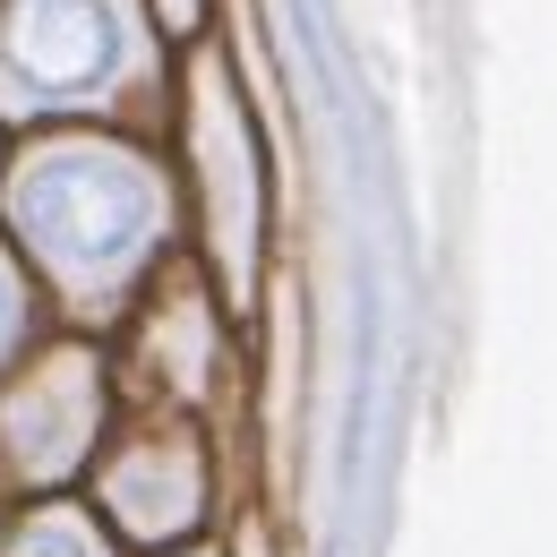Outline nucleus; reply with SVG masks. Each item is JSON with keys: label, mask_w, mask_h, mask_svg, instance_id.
<instances>
[{"label": "nucleus", "mask_w": 557, "mask_h": 557, "mask_svg": "<svg viewBox=\"0 0 557 557\" xmlns=\"http://www.w3.org/2000/svg\"><path fill=\"white\" fill-rule=\"evenodd\" d=\"M9 223L70 292H121L163 240V181L129 146H44L9 172Z\"/></svg>", "instance_id": "f257e3e1"}, {"label": "nucleus", "mask_w": 557, "mask_h": 557, "mask_svg": "<svg viewBox=\"0 0 557 557\" xmlns=\"http://www.w3.org/2000/svg\"><path fill=\"white\" fill-rule=\"evenodd\" d=\"M121 70H129L121 0H9V17H0V103L9 112L95 103Z\"/></svg>", "instance_id": "f03ea898"}, {"label": "nucleus", "mask_w": 557, "mask_h": 557, "mask_svg": "<svg viewBox=\"0 0 557 557\" xmlns=\"http://www.w3.org/2000/svg\"><path fill=\"white\" fill-rule=\"evenodd\" d=\"M95 412H103V386H95V360L86 351H52L44 369H26V386L9 395V455H17V472L26 481H61L86 463V446H95Z\"/></svg>", "instance_id": "7ed1b4c3"}, {"label": "nucleus", "mask_w": 557, "mask_h": 557, "mask_svg": "<svg viewBox=\"0 0 557 557\" xmlns=\"http://www.w3.org/2000/svg\"><path fill=\"white\" fill-rule=\"evenodd\" d=\"M198 446L189 437H138L112 472H103V506L138 532V541H172L198 523Z\"/></svg>", "instance_id": "20e7f679"}, {"label": "nucleus", "mask_w": 557, "mask_h": 557, "mask_svg": "<svg viewBox=\"0 0 557 557\" xmlns=\"http://www.w3.org/2000/svg\"><path fill=\"white\" fill-rule=\"evenodd\" d=\"M0 557H103V541H95L77 515H35L26 532H9Z\"/></svg>", "instance_id": "39448f33"}, {"label": "nucleus", "mask_w": 557, "mask_h": 557, "mask_svg": "<svg viewBox=\"0 0 557 557\" xmlns=\"http://www.w3.org/2000/svg\"><path fill=\"white\" fill-rule=\"evenodd\" d=\"M26 344V283H17V267L0 258V360Z\"/></svg>", "instance_id": "423d86ee"}]
</instances>
